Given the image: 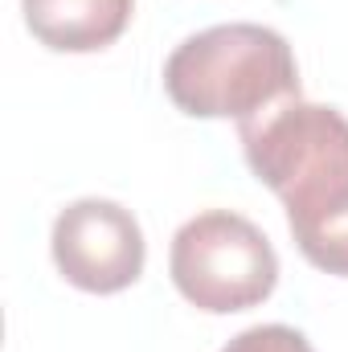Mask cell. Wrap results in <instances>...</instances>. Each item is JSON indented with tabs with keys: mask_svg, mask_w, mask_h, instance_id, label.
I'll use <instances>...</instances> for the list:
<instances>
[{
	"mask_svg": "<svg viewBox=\"0 0 348 352\" xmlns=\"http://www.w3.org/2000/svg\"><path fill=\"white\" fill-rule=\"evenodd\" d=\"M250 173L279 197L287 230L303 250L348 217V119L303 94L238 123Z\"/></svg>",
	"mask_w": 348,
	"mask_h": 352,
	"instance_id": "obj_1",
	"label": "cell"
},
{
	"mask_svg": "<svg viewBox=\"0 0 348 352\" xmlns=\"http://www.w3.org/2000/svg\"><path fill=\"white\" fill-rule=\"evenodd\" d=\"M164 94L193 119H254L266 107L303 94L299 62L270 25L230 21L184 37L164 62Z\"/></svg>",
	"mask_w": 348,
	"mask_h": 352,
	"instance_id": "obj_2",
	"label": "cell"
},
{
	"mask_svg": "<svg viewBox=\"0 0 348 352\" xmlns=\"http://www.w3.org/2000/svg\"><path fill=\"white\" fill-rule=\"evenodd\" d=\"M168 274L197 311L234 316L274 295L279 254L250 217L234 209H205L173 234Z\"/></svg>",
	"mask_w": 348,
	"mask_h": 352,
	"instance_id": "obj_3",
	"label": "cell"
},
{
	"mask_svg": "<svg viewBox=\"0 0 348 352\" xmlns=\"http://www.w3.org/2000/svg\"><path fill=\"white\" fill-rule=\"evenodd\" d=\"M50 254L70 287L87 295H119L140 283L148 242L131 209L107 197H83L54 217Z\"/></svg>",
	"mask_w": 348,
	"mask_h": 352,
	"instance_id": "obj_4",
	"label": "cell"
},
{
	"mask_svg": "<svg viewBox=\"0 0 348 352\" xmlns=\"http://www.w3.org/2000/svg\"><path fill=\"white\" fill-rule=\"evenodd\" d=\"M29 33L54 54H98L123 37L135 0H21Z\"/></svg>",
	"mask_w": 348,
	"mask_h": 352,
	"instance_id": "obj_5",
	"label": "cell"
},
{
	"mask_svg": "<svg viewBox=\"0 0 348 352\" xmlns=\"http://www.w3.org/2000/svg\"><path fill=\"white\" fill-rule=\"evenodd\" d=\"M221 352H316V349H312V340H307L299 328H287V324H259V328L238 332Z\"/></svg>",
	"mask_w": 348,
	"mask_h": 352,
	"instance_id": "obj_6",
	"label": "cell"
},
{
	"mask_svg": "<svg viewBox=\"0 0 348 352\" xmlns=\"http://www.w3.org/2000/svg\"><path fill=\"white\" fill-rule=\"evenodd\" d=\"M303 258L316 266V270H324V274L348 278V217L332 230V234H324L312 250H303Z\"/></svg>",
	"mask_w": 348,
	"mask_h": 352,
	"instance_id": "obj_7",
	"label": "cell"
}]
</instances>
